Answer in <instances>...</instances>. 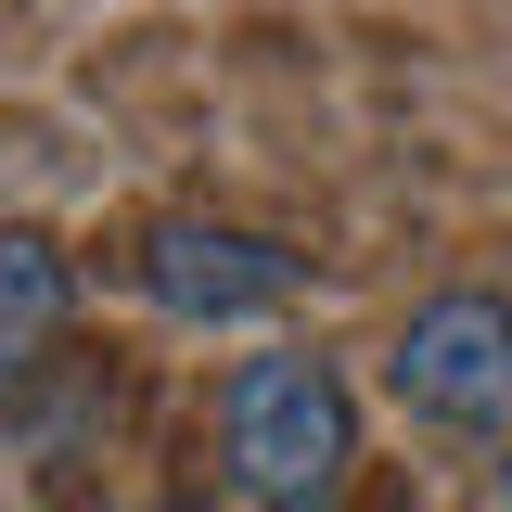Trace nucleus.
Returning <instances> with one entry per match:
<instances>
[{
    "label": "nucleus",
    "instance_id": "1",
    "mask_svg": "<svg viewBox=\"0 0 512 512\" xmlns=\"http://www.w3.org/2000/svg\"><path fill=\"white\" fill-rule=\"evenodd\" d=\"M359 461V397L320 346H256L218 384V474L244 512H333Z\"/></svg>",
    "mask_w": 512,
    "mask_h": 512
},
{
    "label": "nucleus",
    "instance_id": "2",
    "mask_svg": "<svg viewBox=\"0 0 512 512\" xmlns=\"http://www.w3.org/2000/svg\"><path fill=\"white\" fill-rule=\"evenodd\" d=\"M384 397L461 448H512V308L500 295H423L384 346Z\"/></svg>",
    "mask_w": 512,
    "mask_h": 512
},
{
    "label": "nucleus",
    "instance_id": "3",
    "mask_svg": "<svg viewBox=\"0 0 512 512\" xmlns=\"http://www.w3.org/2000/svg\"><path fill=\"white\" fill-rule=\"evenodd\" d=\"M141 282L167 320H269L308 295V256H282L269 231H218V218H167L141 244Z\"/></svg>",
    "mask_w": 512,
    "mask_h": 512
},
{
    "label": "nucleus",
    "instance_id": "4",
    "mask_svg": "<svg viewBox=\"0 0 512 512\" xmlns=\"http://www.w3.org/2000/svg\"><path fill=\"white\" fill-rule=\"evenodd\" d=\"M64 244L52 231H0V397L52 359V333H64Z\"/></svg>",
    "mask_w": 512,
    "mask_h": 512
},
{
    "label": "nucleus",
    "instance_id": "5",
    "mask_svg": "<svg viewBox=\"0 0 512 512\" xmlns=\"http://www.w3.org/2000/svg\"><path fill=\"white\" fill-rule=\"evenodd\" d=\"M500 512H512V474H500Z\"/></svg>",
    "mask_w": 512,
    "mask_h": 512
}]
</instances>
